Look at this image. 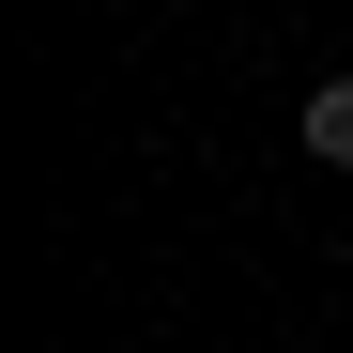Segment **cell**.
I'll use <instances>...</instances> for the list:
<instances>
[{
    "mask_svg": "<svg viewBox=\"0 0 353 353\" xmlns=\"http://www.w3.org/2000/svg\"><path fill=\"white\" fill-rule=\"evenodd\" d=\"M292 139H307V169H353V62H338L307 108H292Z\"/></svg>",
    "mask_w": 353,
    "mask_h": 353,
    "instance_id": "obj_1",
    "label": "cell"
}]
</instances>
